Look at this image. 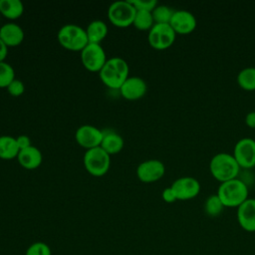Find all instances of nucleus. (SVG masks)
Returning a JSON list of instances; mask_svg holds the SVG:
<instances>
[{
    "label": "nucleus",
    "instance_id": "obj_1",
    "mask_svg": "<svg viewBox=\"0 0 255 255\" xmlns=\"http://www.w3.org/2000/svg\"><path fill=\"white\" fill-rule=\"evenodd\" d=\"M128 72L129 68L126 60L121 57H113L107 60L99 75L108 88L119 90L128 78Z\"/></svg>",
    "mask_w": 255,
    "mask_h": 255
},
{
    "label": "nucleus",
    "instance_id": "obj_2",
    "mask_svg": "<svg viewBox=\"0 0 255 255\" xmlns=\"http://www.w3.org/2000/svg\"><path fill=\"white\" fill-rule=\"evenodd\" d=\"M216 194L225 207H238L248 198V185L236 177L221 182Z\"/></svg>",
    "mask_w": 255,
    "mask_h": 255
},
{
    "label": "nucleus",
    "instance_id": "obj_3",
    "mask_svg": "<svg viewBox=\"0 0 255 255\" xmlns=\"http://www.w3.org/2000/svg\"><path fill=\"white\" fill-rule=\"evenodd\" d=\"M240 168L233 154L228 152L216 153L209 163L212 176L220 182L236 178L240 172Z\"/></svg>",
    "mask_w": 255,
    "mask_h": 255
},
{
    "label": "nucleus",
    "instance_id": "obj_4",
    "mask_svg": "<svg viewBox=\"0 0 255 255\" xmlns=\"http://www.w3.org/2000/svg\"><path fill=\"white\" fill-rule=\"evenodd\" d=\"M57 39L63 48L73 52H81L89 44L86 29L76 24L62 26L58 31Z\"/></svg>",
    "mask_w": 255,
    "mask_h": 255
},
{
    "label": "nucleus",
    "instance_id": "obj_5",
    "mask_svg": "<svg viewBox=\"0 0 255 255\" xmlns=\"http://www.w3.org/2000/svg\"><path fill=\"white\" fill-rule=\"evenodd\" d=\"M84 165L87 171L94 176L105 175L111 165V155L101 146L87 149L84 154Z\"/></svg>",
    "mask_w": 255,
    "mask_h": 255
},
{
    "label": "nucleus",
    "instance_id": "obj_6",
    "mask_svg": "<svg viewBox=\"0 0 255 255\" xmlns=\"http://www.w3.org/2000/svg\"><path fill=\"white\" fill-rule=\"evenodd\" d=\"M136 10L129 0H120L113 2L108 8V18L110 22L119 28H127L133 23Z\"/></svg>",
    "mask_w": 255,
    "mask_h": 255
},
{
    "label": "nucleus",
    "instance_id": "obj_7",
    "mask_svg": "<svg viewBox=\"0 0 255 255\" xmlns=\"http://www.w3.org/2000/svg\"><path fill=\"white\" fill-rule=\"evenodd\" d=\"M176 37V33L169 24L155 23L147 34L148 44L155 50L169 48Z\"/></svg>",
    "mask_w": 255,
    "mask_h": 255
},
{
    "label": "nucleus",
    "instance_id": "obj_8",
    "mask_svg": "<svg viewBox=\"0 0 255 255\" xmlns=\"http://www.w3.org/2000/svg\"><path fill=\"white\" fill-rule=\"evenodd\" d=\"M107 60L106 52L101 44L89 43L81 51V62L90 72H100Z\"/></svg>",
    "mask_w": 255,
    "mask_h": 255
},
{
    "label": "nucleus",
    "instance_id": "obj_9",
    "mask_svg": "<svg viewBox=\"0 0 255 255\" xmlns=\"http://www.w3.org/2000/svg\"><path fill=\"white\" fill-rule=\"evenodd\" d=\"M233 156L241 168L249 169L255 166V139L243 137L234 146Z\"/></svg>",
    "mask_w": 255,
    "mask_h": 255
},
{
    "label": "nucleus",
    "instance_id": "obj_10",
    "mask_svg": "<svg viewBox=\"0 0 255 255\" xmlns=\"http://www.w3.org/2000/svg\"><path fill=\"white\" fill-rule=\"evenodd\" d=\"M103 137L104 130L92 125H83L79 127L75 133L76 141L86 149L101 146Z\"/></svg>",
    "mask_w": 255,
    "mask_h": 255
},
{
    "label": "nucleus",
    "instance_id": "obj_11",
    "mask_svg": "<svg viewBox=\"0 0 255 255\" xmlns=\"http://www.w3.org/2000/svg\"><path fill=\"white\" fill-rule=\"evenodd\" d=\"M165 172V166L158 159H147L136 167V176L142 182H154L160 179Z\"/></svg>",
    "mask_w": 255,
    "mask_h": 255
},
{
    "label": "nucleus",
    "instance_id": "obj_12",
    "mask_svg": "<svg viewBox=\"0 0 255 255\" xmlns=\"http://www.w3.org/2000/svg\"><path fill=\"white\" fill-rule=\"evenodd\" d=\"M177 200L194 198L200 191L199 181L191 176H182L174 180L170 186Z\"/></svg>",
    "mask_w": 255,
    "mask_h": 255
},
{
    "label": "nucleus",
    "instance_id": "obj_13",
    "mask_svg": "<svg viewBox=\"0 0 255 255\" xmlns=\"http://www.w3.org/2000/svg\"><path fill=\"white\" fill-rule=\"evenodd\" d=\"M169 25L176 34H190L196 27V18L187 10H175L170 19Z\"/></svg>",
    "mask_w": 255,
    "mask_h": 255
},
{
    "label": "nucleus",
    "instance_id": "obj_14",
    "mask_svg": "<svg viewBox=\"0 0 255 255\" xmlns=\"http://www.w3.org/2000/svg\"><path fill=\"white\" fill-rule=\"evenodd\" d=\"M119 91L122 97L126 100L135 101L141 99L145 95L147 86L144 80L139 77H128Z\"/></svg>",
    "mask_w": 255,
    "mask_h": 255
},
{
    "label": "nucleus",
    "instance_id": "obj_15",
    "mask_svg": "<svg viewBox=\"0 0 255 255\" xmlns=\"http://www.w3.org/2000/svg\"><path fill=\"white\" fill-rule=\"evenodd\" d=\"M237 220L245 231H255V198H247L237 207Z\"/></svg>",
    "mask_w": 255,
    "mask_h": 255
},
{
    "label": "nucleus",
    "instance_id": "obj_16",
    "mask_svg": "<svg viewBox=\"0 0 255 255\" xmlns=\"http://www.w3.org/2000/svg\"><path fill=\"white\" fill-rule=\"evenodd\" d=\"M24 31L20 25L9 22L0 27V39L7 47H16L24 40Z\"/></svg>",
    "mask_w": 255,
    "mask_h": 255
},
{
    "label": "nucleus",
    "instance_id": "obj_17",
    "mask_svg": "<svg viewBox=\"0 0 255 255\" xmlns=\"http://www.w3.org/2000/svg\"><path fill=\"white\" fill-rule=\"evenodd\" d=\"M17 160L19 164L28 170H33L38 168L43 160L42 152L39 148L31 145L27 148L21 149L17 155Z\"/></svg>",
    "mask_w": 255,
    "mask_h": 255
},
{
    "label": "nucleus",
    "instance_id": "obj_18",
    "mask_svg": "<svg viewBox=\"0 0 255 255\" xmlns=\"http://www.w3.org/2000/svg\"><path fill=\"white\" fill-rule=\"evenodd\" d=\"M124 144L125 141L122 135L112 130H104V137L101 143V147L110 155L119 153L124 148Z\"/></svg>",
    "mask_w": 255,
    "mask_h": 255
},
{
    "label": "nucleus",
    "instance_id": "obj_19",
    "mask_svg": "<svg viewBox=\"0 0 255 255\" xmlns=\"http://www.w3.org/2000/svg\"><path fill=\"white\" fill-rule=\"evenodd\" d=\"M86 33L89 43L101 44V42L108 35V25L102 20H94L89 23L86 29Z\"/></svg>",
    "mask_w": 255,
    "mask_h": 255
},
{
    "label": "nucleus",
    "instance_id": "obj_20",
    "mask_svg": "<svg viewBox=\"0 0 255 255\" xmlns=\"http://www.w3.org/2000/svg\"><path fill=\"white\" fill-rule=\"evenodd\" d=\"M24 5L20 0H0V14L10 20H16L22 16Z\"/></svg>",
    "mask_w": 255,
    "mask_h": 255
},
{
    "label": "nucleus",
    "instance_id": "obj_21",
    "mask_svg": "<svg viewBox=\"0 0 255 255\" xmlns=\"http://www.w3.org/2000/svg\"><path fill=\"white\" fill-rule=\"evenodd\" d=\"M20 149L18 147L16 137L11 135H0V158L12 159L17 158Z\"/></svg>",
    "mask_w": 255,
    "mask_h": 255
},
{
    "label": "nucleus",
    "instance_id": "obj_22",
    "mask_svg": "<svg viewBox=\"0 0 255 255\" xmlns=\"http://www.w3.org/2000/svg\"><path fill=\"white\" fill-rule=\"evenodd\" d=\"M238 85L246 91L255 90V67H247L242 69L237 75Z\"/></svg>",
    "mask_w": 255,
    "mask_h": 255
},
{
    "label": "nucleus",
    "instance_id": "obj_23",
    "mask_svg": "<svg viewBox=\"0 0 255 255\" xmlns=\"http://www.w3.org/2000/svg\"><path fill=\"white\" fill-rule=\"evenodd\" d=\"M154 20L150 11L136 10L132 25L138 30H150L154 25Z\"/></svg>",
    "mask_w": 255,
    "mask_h": 255
},
{
    "label": "nucleus",
    "instance_id": "obj_24",
    "mask_svg": "<svg viewBox=\"0 0 255 255\" xmlns=\"http://www.w3.org/2000/svg\"><path fill=\"white\" fill-rule=\"evenodd\" d=\"M225 206L221 202L217 194H212L208 196L204 202V212L210 217H217L221 214Z\"/></svg>",
    "mask_w": 255,
    "mask_h": 255
},
{
    "label": "nucleus",
    "instance_id": "obj_25",
    "mask_svg": "<svg viewBox=\"0 0 255 255\" xmlns=\"http://www.w3.org/2000/svg\"><path fill=\"white\" fill-rule=\"evenodd\" d=\"M175 10L171 9L170 7L166 5H157L152 11V17L154 20V23H165L169 24L170 19L173 15Z\"/></svg>",
    "mask_w": 255,
    "mask_h": 255
},
{
    "label": "nucleus",
    "instance_id": "obj_26",
    "mask_svg": "<svg viewBox=\"0 0 255 255\" xmlns=\"http://www.w3.org/2000/svg\"><path fill=\"white\" fill-rule=\"evenodd\" d=\"M15 80V71L7 62H0V88H7Z\"/></svg>",
    "mask_w": 255,
    "mask_h": 255
},
{
    "label": "nucleus",
    "instance_id": "obj_27",
    "mask_svg": "<svg viewBox=\"0 0 255 255\" xmlns=\"http://www.w3.org/2000/svg\"><path fill=\"white\" fill-rule=\"evenodd\" d=\"M25 255H52V250L47 243L37 241L27 248Z\"/></svg>",
    "mask_w": 255,
    "mask_h": 255
},
{
    "label": "nucleus",
    "instance_id": "obj_28",
    "mask_svg": "<svg viewBox=\"0 0 255 255\" xmlns=\"http://www.w3.org/2000/svg\"><path fill=\"white\" fill-rule=\"evenodd\" d=\"M135 10L152 11L157 6L156 0H129Z\"/></svg>",
    "mask_w": 255,
    "mask_h": 255
},
{
    "label": "nucleus",
    "instance_id": "obj_29",
    "mask_svg": "<svg viewBox=\"0 0 255 255\" xmlns=\"http://www.w3.org/2000/svg\"><path fill=\"white\" fill-rule=\"evenodd\" d=\"M8 93L13 97H20L25 92V86L21 80L15 79L10 83V85L6 88Z\"/></svg>",
    "mask_w": 255,
    "mask_h": 255
},
{
    "label": "nucleus",
    "instance_id": "obj_30",
    "mask_svg": "<svg viewBox=\"0 0 255 255\" xmlns=\"http://www.w3.org/2000/svg\"><path fill=\"white\" fill-rule=\"evenodd\" d=\"M161 196H162V199L167 202V203H172L174 202L175 200H177L172 188L169 186V187H166L163 189L162 193H161Z\"/></svg>",
    "mask_w": 255,
    "mask_h": 255
},
{
    "label": "nucleus",
    "instance_id": "obj_31",
    "mask_svg": "<svg viewBox=\"0 0 255 255\" xmlns=\"http://www.w3.org/2000/svg\"><path fill=\"white\" fill-rule=\"evenodd\" d=\"M16 141H17V144H18V147H19L20 150L24 149V148H27V147L32 145L30 137L26 134H21V135L17 136Z\"/></svg>",
    "mask_w": 255,
    "mask_h": 255
},
{
    "label": "nucleus",
    "instance_id": "obj_32",
    "mask_svg": "<svg viewBox=\"0 0 255 255\" xmlns=\"http://www.w3.org/2000/svg\"><path fill=\"white\" fill-rule=\"evenodd\" d=\"M245 123L249 128H255V111H252L246 115Z\"/></svg>",
    "mask_w": 255,
    "mask_h": 255
},
{
    "label": "nucleus",
    "instance_id": "obj_33",
    "mask_svg": "<svg viewBox=\"0 0 255 255\" xmlns=\"http://www.w3.org/2000/svg\"><path fill=\"white\" fill-rule=\"evenodd\" d=\"M8 54V47L6 44L0 39V62H4Z\"/></svg>",
    "mask_w": 255,
    "mask_h": 255
}]
</instances>
